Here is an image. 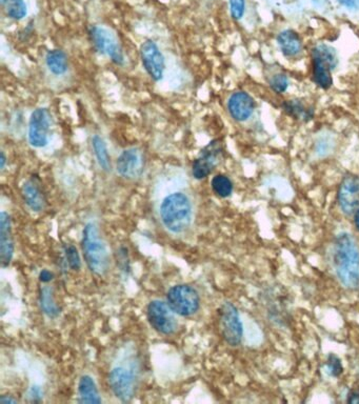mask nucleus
I'll list each match as a JSON object with an SVG mask.
<instances>
[{
    "instance_id": "nucleus-1",
    "label": "nucleus",
    "mask_w": 359,
    "mask_h": 404,
    "mask_svg": "<svg viewBox=\"0 0 359 404\" xmlns=\"http://www.w3.org/2000/svg\"><path fill=\"white\" fill-rule=\"evenodd\" d=\"M332 263L335 275L345 289H359V246L350 233L341 232L335 236Z\"/></svg>"
},
{
    "instance_id": "nucleus-2",
    "label": "nucleus",
    "mask_w": 359,
    "mask_h": 404,
    "mask_svg": "<svg viewBox=\"0 0 359 404\" xmlns=\"http://www.w3.org/2000/svg\"><path fill=\"white\" fill-rule=\"evenodd\" d=\"M163 226L170 232L181 233L187 230L192 220V204L188 196L183 193H173L163 199L161 206Z\"/></svg>"
},
{
    "instance_id": "nucleus-3",
    "label": "nucleus",
    "mask_w": 359,
    "mask_h": 404,
    "mask_svg": "<svg viewBox=\"0 0 359 404\" xmlns=\"http://www.w3.org/2000/svg\"><path fill=\"white\" fill-rule=\"evenodd\" d=\"M82 246L89 269L96 275H104L108 271L110 258L108 248L100 238L95 224L90 222L84 226Z\"/></svg>"
},
{
    "instance_id": "nucleus-4",
    "label": "nucleus",
    "mask_w": 359,
    "mask_h": 404,
    "mask_svg": "<svg viewBox=\"0 0 359 404\" xmlns=\"http://www.w3.org/2000/svg\"><path fill=\"white\" fill-rule=\"evenodd\" d=\"M312 59L315 84L323 90L330 88L333 84L332 71L338 64L336 51L329 45H319L312 50Z\"/></svg>"
},
{
    "instance_id": "nucleus-5",
    "label": "nucleus",
    "mask_w": 359,
    "mask_h": 404,
    "mask_svg": "<svg viewBox=\"0 0 359 404\" xmlns=\"http://www.w3.org/2000/svg\"><path fill=\"white\" fill-rule=\"evenodd\" d=\"M167 302L175 314L192 316L200 307V297L194 287L188 285H178L170 289Z\"/></svg>"
},
{
    "instance_id": "nucleus-6",
    "label": "nucleus",
    "mask_w": 359,
    "mask_h": 404,
    "mask_svg": "<svg viewBox=\"0 0 359 404\" xmlns=\"http://www.w3.org/2000/svg\"><path fill=\"white\" fill-rule=\"evenodd\" d=\"M220 326L222 337L231 346H238L244 338V325L238 307L231 302H224L220 307Z\"/></svg>"
},
{
    "instance_id": "nucleus-7",
    "label": "nucleus",
    "mask_w": 359,
    "mask_h": 404,
    "mask_svg": "<svg viewBox=\"0 0 359 404\" xmlns=\"http://www.w3.org/2000/svg\"><path fill=\"white\" fill-rule=\"evenodd\" d=\"M148 320L152 328L163 335H172L178 328L175 313L167 302L153 300L148 305Z\"/></svg>"
},
{
    "instance_id": "nucleus-8",
    "label": "nucleus",
    "mask_w": 359,
    "mask_h": 404,
    "mask_svg": "<svg viewBox=\"0 0 359 404\" xmlns=\"http://www.w3.org/2000/svg\"><path fill=\"white\" fill-rule=\"evenodd\" d=\"M90 37L98 52L110 57L116 64H124V52L117 38L111 31L95 25L90 29Z\"/></svg>"
},
{
    "instance_id": "nucleus-9",
    "label": "nucleus",
    "mask_w": 359,
    "mask_h": 404,
    "mask_svg": "<svg viewBox=\"0 0 359 404\" xmlns=\"http://www.w3.org/2000/svg\"><path fill=\"white\" fill-rule=\"evenodd\" d=\"M222 153H224V145L222 141L215 139L211 141L204 150H201L199 156L193 163V176L196 179H204L208 177L222 161Z\"/></svg>"
},
{
    "instance_id": "nucleus-10",
    "label": "nucleus",
    "mask_w": 359,
    "mask_h": 404,
    "mask_svg": "<svg viewBox=\"0 0 359 404\" xmlns=\"http://www.w3.org/2000/svg\"><path fill=\"white\" fill-rule=\"evenodd\" d=\"M52 116L48 108H37L33 112L29 123V143L34 147H43L50 139Z\"/></svg>"
},
{
    "instance_id": "nucleus-11",
    "label": "nucleus",
    "mask_w": 359,
    "mask_h": 404,
    "mask_svg": "<svg viewBox=\"0 0 359 404\" xmlns=\"http://www.w3.org/2000/svg\"><path fill=\"white\" fill-rule=\"evenodd\" d=\"M337 201L339 209L347 216H353L359 209V177L357 175L349 174L343 176L338 192Z\"/></svg>"
},
{
    "instance_id": "nucleus-12",
    "label": "nucleus",
    "mask_w": 359,
    "mask_h": 404,
    "mask_svg": "<svg viewBox=\"0 0 359 404\" xmlns=\"http://www.w3.org/2000/svg\"><path fill=\"white\" fill-rule=\"evenodd\" d=\"M140 56L143 67L152 80L159 82L163 80L165 70V60L159 45L153 40H147L140 47Z\"/></svg>"
},
{
    "instance_id": "nucleus-13",
    "label": "nucleus",
    "mask_w": 359,
    "mask_h": 404,
    "mask_svg": "<svg viewBox=\"0 0 359 404\" xmlns=\"http://www.w3.org/2000/svg\"><path fill=\"white\" fill-rule=\"evenodd\" d=\"M116 167L117 172L124 178H139L145 169L143 151L137 147H131L122 152L116 163Z\"/></svg>"
},
{
    "instance_id": "nucleus-14",
    "label": "nucleus",
    "mask_w": 359,
    "mask_h": 404,
    "mask_svg": "<svg viewBox=\"0 0 359 404\" xmlns=\"http://www.w3.org/2000/svg\"><path fill=\"white\" fill-rule=\"evenodd\" d=\"M110 386L114 395L122 401H129L135 392V379L133 374L124 368H115L110 372Z\"/></svg>"
},
{
    "instance_id": "nucleus-15",
    "label": "nucleus",
    "mask_w": 359,
    "mask_h": 404,
    "mask_svg": "<svg viewBox=\"0 0 359 404\" xmlns=\"http://www.w3.org/2000/svg\"><path fill=\"white\" fill-rule=\"evenodd\" d=\"M229 112L238 121H246L251 117L255 108L253 98L246 92H236L229 98Z\"/></svg>"
},
{
    "instance_id": "nucleus-16",
    "label": "nucleus",
    "mask_w": 359,
    "mask_h": 404,
    "mask_svg": "<svg viewBox=\"0 0 359 404\" xmlns=\"http://www.w3.org/2000/svg\"><path fill=\"white\" fill-rule=\"evenodd\" d=\"M14 253V242L12 237L11 218L9 214H0V260L5 268L11 262Z\"/></svg>"
},
{
    "instance_id": "nucleus-17",
    "label": "nucleus",
    "mask_w": 359,
    "mask_h": 404,
    "mask_svg": "<svg viewBox=\"0 0 359 404\" xmlns=\"http://www.w3.org/2000/svg\"><path fill=\"white\" fill-rule=\"evenodd\" d=\"M23 197L27 206L34 212H40L45 206V197L36 179H30L23 185Z\"/></svg>"
},
{
    "instance_id": "nucleus-18",
    "label": "nucleus",
    "mask_w": 359,
    "mask_h": 404,
    "mask_svg": "<svg viewBox=\"0 0 359 404\" xmlns=\"http://www.w3.org/2000/svg\"><path fill=\"white\" fill-rule=\"evenodd\" d=\"M280 50L287 57L297 56L303 50V41L293 29H285L277 37Z\"/></svg>"
},
{
    "instance_id": "nucleus-19",
    "label": "nucleus",
    "mask_w": 359,
    "mask_h": 404,
    "mask_svg": "<svg viewBox=\"0 0 359 404\" xmlns=\"http://www.w3.org/2000/svg\"><path fill=\"white\" fill-rule=\"evenodd\" d=\"M283 111L294 119L301 121H309L314 116V110L312 106H305L301 100H287L283 104Z\"/></svg>"
},
{
    "instance_id": "nucleus-20",
    "label": "nucleus",
    "mask_w": 359,
    "mask_h": 404,
    "mask_svg": "<svg viewBox=\"0 0 359 404\" xmlns=\"http://www.w3.org/2000/svg\"><path fill=\"white\" fill-rule=\"evenodd\" d=\"M78 394L82 403H100L97 386L90 376H82L78 383Z\"/></svg>"
},
{
    "instance_id": "nucleus-21",
    "label": "nucleus",
    "mask_w": 359,
    "mask_h": 404,
    "mask_svg": "<svg viewBox=\"0 0 359 404\" xmlns=\"http://www.w3.org/2000/svg\"><path fill=\"white\" fill-rule=\"evenodd\" d=\"M45 62L49 70L54 75H62L68 70V58L64 51L52 50L49 51Z\"/></svg>"
},
{
    "instance_id": "nucleus-22",
    "label": "nucleus",
    "mask_w": 359,
    "mask_h": 404,
    "mask_svg": "<svg viewBox=\"0 0 359 404\" xmlns=\"http://www.w3.org/2000/svg\"><path fill=\"white\" fill-rule=\"evenodd\" d=\"M39 302H40V307L43 309V312L47 316L51 317V318H55L60 313V309H59L56 301H55L54 295H53V291L51 287H41L40 295H39Z\"/></svg>"
},
{
    "instance_id": "nucleus-23",
    "label": "nucleus",
    "mask_w": 359,
    "mask_h": 404,
    "mask_svg": "<svg viewBox=\"0 0 359 404\" xmlns=\"http://www.w3.org/2000/svg\"><path fill=\"white\" fill-rule=\"evenodd\" d=\"M93 149L95 153L96 158H97L98 163L104 171H108L111 169V159L108 155V147L104 143V139L100 136L96 135L92 139Z\"/></svg>"
},
{
    "instance_id": "nucleus-24",
    "label": "nucleus",
    "mask_w": 359,
    "mask_h": 404,
    "mask_svg": "<svg viewBox=\"0 0 359 404\" xmlns=\"http://www.w3.org/2000/svg\"><path fill=\"white\" fill-rule=\"evenodd\" d=\"M213 192L218 197L228 198L233 193V182L226 175L218 174L213 177L211 182Z\"/></svg>"
},
{
    "instance_id": "nucleus-25",
    "label": "nucleus",
    "mask_w": 359,
    "mask_h": 404,
    "mask_svg": "<svg viewBox=\"0 0 359 404\" xmlns=\"http://www.w3.org/2000/svg\"><path fill=\"white\" fill-rule=\"evenodd\" d=\"M3 3L9 17L15 21H21L27 15L25 0H3Z\"/></svg>"
},
{
    "instance_id": "nucleus-26",
    "label": "nucleus",
    "mask_w": 359,
    "mask_h": 404,
    "mask_svg": "<svg viewBox=\"0 0 359 404\" xmlns=\"http://www.w3.org/2000/svg\"><path fill=\"white\" fill-rule=\"evenodd\" d=\"M325 372L331 378H338L343 372V361L337 355L329 354L325 362Z\"/></svg>"
},
{
    "instance_id": "nucleus-27",
    "label": "nucleus",
    "mask_w": 359,
    "mask_h": 404,
    "mask_svg": "<svg viewBox=\"0 0 359 404\" xmlns=\"http://www.w3.org/2000/svg\"><path fill=\"white\" fill-rule=\"evenodd\" d=\"M65 253H66L67 261H68L69 267L73 271H78L82 268V261H80V254L77 251V248L72 244L65 246Z\"/></svg>"
},
{
    "instance_id": "nucleus-28",
    "label": "nucleus",
    "mask_w": 359,
    "mask_h": 404,
    "mask_svg": "<svg viewBox=\"0 0 359 404\" xmlns=\"http://www.w3.org/2000/svg\"><path fill=\"white\" fill-rule=\"evenodd\" d=\"M288 86H289L288 77L285 74H283V73L274 75L271 80H270V86L277 94H281V93L286 92Z\"/></svg>"
},
{
    "instance_id": "nucleus-29",
    "label": "nucleus",
    "mask_w": 359,
    "mask_h": 404,
    "mask_svg": "<svg viewBox=\"0 0 359 404\" xmlns=\"http://www.w3.org/2000/svg\"><path fill=\"white\" fill-rule=\"evenodd\" d=\"M231 15L233 19L240 21L246 11V0H229Z\"/></svg>"
},
{
    "instance_id": "nucleus-30",
    "label": "nucleus",
    "mask_w": 359,
    "mask_h": 404,
    "mask_svg": "<svg viewBox=\"0 0 359 404\" xmlns=\"http://www.w3.org/2000/svg\"><path fill=\"white\" fill-rule=\"evenodd\" d=\"M347 402L352 404H359V388H352L347 395Z\"/></svg>"
},
{
    "instance_id": "nucleus-31",
    "label": "nucleus",
    "mask_w": 359,
    "mask_h": 404,
    "mask_svg": "<svg viewBox=\"0 0 359 404\" xmlns=\"http://www.w3.org/2000/svg\"><path fill=\"white\" fill-rule=\"evenodd\" d=\"M338 3L349 10H359V0H338Z\"/></svg>"
},
{
    "instance_id": "nucleus-32",
    "label": "nucleus",
    "mask_w": 359,
    "mask_h": 404,
    "mask_svg": "<svg viewBox=\"0 0 359 404\" xmlns=\"http://www.w3.org/2000/svg\"><path fill=\"white\" fill-rule=\"evenodd\" d=\"M53 278H54V275L48 270H43L39 274V281L43 283H50V281H53Z\"/></svg>"
},
{
    "instance_id": "nucleus-33",
    "label": "nucleus",
    "mask_w": 359,
    "mask_h": 404,
    "mask_svg": "<svg viewBox=\"0 0 359 404\" xmlns=\"http://www.w3.org/2000/svg\"><path fill=\"white\" fill-rule=\"evenodd\" d=\"M30 395H31V397L33 398V399H35V398H40L41 397V391H40V388H37V386H35V388H33L32 390H31V393H30Z\"/></svg>"
},
{
    "instance_id": "nucleus-34",
    "label": "nucleus",
    "mask_w": 359,
    "mask_h": 404,
    "mask_svg": "<svg viewBox=\"0 0 359 404\" xmlns=\"http://www.w3.org/2000/svg\"><path fill=\"white\" fill-rule=\"evenodd\" d=\"M353 222H354L355 228L359 232V209L353 214Z\"/></svg>"
},
{
    "instance_id": "nucleus-35",
    "label": "nucleus",
    "mask_w": 359,
    "mask_h": 404,
    "mask_svg": "<svg viewBox=\"0 0 359 404\" xmlns=\"http://www.w3.org/2000/svg\"><path fill=\"white\" fill-rule=\"evenodd\" d=\"M0 402H1V403L3 404H8V403H16V400L15 399H12V398H7L5 397V396H3V398H1V399H0Z\"/></svg>"
},
{
    "instance_id": "nucleus-36",
    "label": "nucleus",
    "mask_w": 359,
    "mask_h": 404,
    "mask_svg": "<svg viewBox=\"0 0 359 404\" xmlns=\"http://www.w3.org/2000/svg\"><path fill=\"white\" fill-rule=\"evenodd\" d=\"M5 154L1 153V158H0V169H3V167H5Z\"/></svg>"
}]
</instances>
